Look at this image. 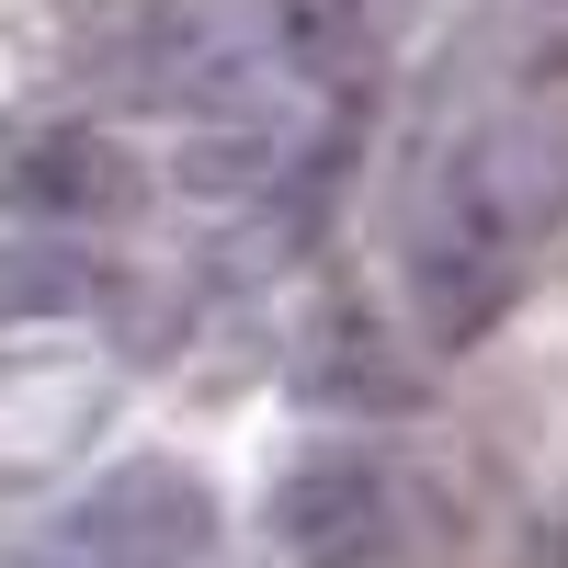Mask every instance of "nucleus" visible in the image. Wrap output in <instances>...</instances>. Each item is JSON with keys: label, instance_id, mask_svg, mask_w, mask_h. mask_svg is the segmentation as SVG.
<instances>
[{"label": "nucleus", "instance_id": "6", "mask_svg": "<svg viewBox=\"0 0 568 568\" xmlns=\"http://www.w3.org/2000/svg\"><path fill=\"white\" fill-rule=\"evenodd\" d=\"M296 387H307V398H353V409H409V398H420L364 318H329V329H318V353L296 364Z\"/></svg>", "mask_w": 568, "mask_h": 568}, {"label": "nucleus", "instance_id": "5", "mask_svg": "<svg viewBox=\"0 0 568 568\" xmlns=\"http://www.w3.org/2000/svg\"><path fill=\"white\" fill-rule=\"evenodd\" d=\"M262 34H273V58L296 69L307 91H353L375 80V12L364 0H262Z\"/></svg>", "mask_w": 568, "mask_h": 568}, {"label": "nucleus", "instance_id": "2", "mask_svg": "<svg viewBox=\"0 0 568 568\" xmlns=\"http://www.w3.org/2000/svg\"><path fill=\"white\" fill-rule=\"evenodd\" d=\"M80 568H205L216 557V489L171 455H125L114 478H91L80 511L58 524Z\"/></svg>", "mask_w": 568, "mask_h": 568}, {"label": "nucleus", "instance_id": "1", "mask_svg": "<svg viewBox=\"0 0 568 568\" xmlns=\"http://www.w3.org/2000/svg\"><path fill=\"white\" fill-rule=\"evenodd\" d=\"M535 216H546V182H535L524 136H455V149H433V171L409 182V240H398L409 307H420L433 342H478L511 307Z\"/></svg>", "mask_w": 568, "mask_h": 568}, {"label": "nucleus", "instance_id": "3", "mask_svg": "<svg viewBox=\"0 0 568 568\" xmlns=\"http://www.w3.org/2000/svg\"><path fill=\"white\" fill-rule=\"evenodd\" d=\"M273 546L296 568H375V557H398V478L375 455H296L273 478Z\"/></svg>", "mask_w": 568, "mask_h": 568}, {"label": "nucleus", "instance_id": "4", "mask_svg": "<svg viewBox=\"0 0 568 568\" xmlns=\"http://www.w3.org/2000/svg\"><path fill=\"white\" fill-rule=\"evenodd\" d=\"M0 194H12L23 216L91 227V216H125V205H136V160L114 149V136H91V125H58V136H34V149L12 160Z\"/></svg>", "mask_w": 568, "mask_h": 568}]
</instances>
